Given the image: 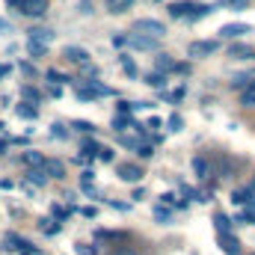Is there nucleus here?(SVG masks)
I'll return each mask as SVG.
<instances>
[{
  "instance_id": "nucleus-1",
  "label": "nucleus",
  "mask_w": 255,
  "mask_h": 255,
  "mask_svg": "<svg viewBox=\"0 0 255 255\" xmlns=\"http://www.w3.org/2000/svg\"><path fill=\"white\" fill-rule=\"evenodd\" d=\"M133 33H139V36H151V39H160V36L166 33V27H163L157 18H139V21H133Z\"/></svg>"
},
{
  "instance_id": "nucleus-2",
  "label": "nucleus",
  "mask_w": 255,
  "mask_h": 255,
  "mask_svg": "<svg viewBox=\"0 0 255 255\" xmlns=\"http://www.w3.org/2000/svg\"><path fill=\"white\" fill-rule=\"evenodd\" d=\"M122 42H128V48H136V51H157V45H160V39L139 36V33H128Z\"/></svg>"
},
{
  "instance_id": "nucleus-3",
  "label": "nucleus",
  "mask_w": 255,
  "mask_h": 255,
  "mask_svg": "<svg viewBox=\"0 0 255 255\" xmlns=\"http://www.w3.org/2000/svg\"><path fill=\"white\" fill-rule=\"evenodd\" d=\"M247 33H255L250 24H223V27H220V36H223V39H241V36H247Z\"/></svg>"
},
{
  "instance_id": "nucleus-4",
  "label": "nucleus",
  "mask_w": 255,
  "mask_h": 255,
  "mask_svg": "<svg viewBox=\"0 0 255 255\" xmlns=\"http://www.w3.org/2000/svg\"><path fill=\"white\" fill-rule=\"evenodd\" d=\"M116 175H119L122 181H130V184H136V181L142 178V169H139V166H133V163H125V166H119V169H116Z\"/></svg>"
},
{
  "instance_id": "nucleus-5",
  "label": "nucleus",
  "mask_w": 255,
  "mask_h": 255,
  "mask_svg": "<svg viewBox=\"0 0 255 255\" xmlns=\"http://www.w3.org/2000/svg\"><path fill=\"white\" fill-rule=\"evenodd\" d=\"M217 51V42H193L187 48V57H208Z\"/></svg>"
},
{
  "instance_id": "nucleus-6",
  "label": "nucleus",
  "mask_w": 255,
  "mask_h": 255,
  "mask_svg": "<svg viewBox=\"0 0 255 255\" xmlns=\"http://www.w3.org/2000/svg\"><path fill=\"white\" fill-rule=\"evenodd\" d=\"M193 172L199 181H205V178H211V163L205 157H193Z\"/></svg>"
},
{
  "instance_id": "nucleus-7",
  "label": "nucleus",
  "mask_w": 255,
  "mask_h": 255,
  "mask_svg": "<svg viewBox=\"0 0 255 255\" xmlns=\"http://www.w3.org/2000/svg\"><path fill=\"white\" fill-rule=\"evenodd\" d=\"M45 6H48V0H24L21 12L24 15H45Z\"/></svg>"
},
{
  "instance_id": "nucleus-8",
  "label": "nucleus",
  "mask_w": 255,
  "mask_h": 255,
  "mask_svg": "<svg viewBox=\"0 0 255 255\" xmlns=\"http://www.w3.org/2000/svg\"><path fill=\"white\" fill-rule=\"evenodd\" d=\"M229 57H232V60H253L255 51L250 45H232V48H229Z\"/></svg>"
},
{
  "instance_id": "nucleus-9",
  "label": "nucleus",
  "mask_w": 255,
  "mask_h": 255,
  "mask_svg": "<svg viewBox=\"0 0 255 255\" xmlns=\"http://www.w3.org/2000/svg\"><path fill=\"white\" fill-rule=\"evenodd\" d=\"M63 57H65V60H71V63H89V54H86L83 48H74V45H68V48H65Z\"/></svg>"
},
{
  "instance_id": "nucleus-10",
  "label": "nucleus",
  "mask_w": 255,
  "mask_h": 255,
  "mask_svg": "<svg viewBox=\"0 0 255 255\" xmlns=\"http://www.w3.org/2000/svg\"><path fill=\"white\" fill-rule=\"evenodd\" d=\"M51 39H54V36H51V30H45V27H33V30H30V42H39V45H45V48H48V45H51Z\"/></svg>"
},
{
  "instance_id": "nucleus-11",
  "label": "nucleus",
  "mask_w": 255,
  "mask_h": 255,
  "mask_svg": "<svg viewBox=\"0 0 255 255\" xmlns=\"http://www.w3.org/2000/svg\"><path fill=\"white\" fill-rule=\"evenodd\" d=\"M220 247H223V253L226 255H238V238L235 235H220Z\"/></svg>"
},
{
  "instance_id": "nucleus-12",
  "label": "nucleus",
  "mask_w": 255,
  "mask_h": 255,
  "mask_svg": "<svg viewBox=\"0 0 255 255\" xmlns=\"http://www.w3.org/2000/svg\"><path fill=\"white\" fill-rule=\"evenodd\" d=\"M154 65H157V74H163V71H175V60H172L169 54H157V57H154Z\"/></svg>"
},
{
  "instance_id": "nucleus-13",
  "label": "nucleus",
  "mask_w": 255,
  "mask_h": 255,
  "mask_svg": "<svg viewBox=\"0 0 255 255\" xmlns=\"http://www.w3.org/2000/svg\"><path fill=\"white\" fill-rule=\"evenodd\" d=\"M190 12H193V3H187V0L169 6V15H172V18H190Z\"/></svg>"
},
{
  "instance_id": "nucleus-14",
  "label": "nucleus",
  "mask_w": 255,
  "mask_h": 255,
  "mask_svg": "<svg viewBox=\"0 0 255 255\" xmlns=\"http://www.w3.org/2000/svg\"><path fill=\"white\" fill-rule=\"evenodd\" d=\"M24 163H27L30 169H42V166H45V157H42L39 151H24Z\"/></svg>"
},
{
  "instance_id": "nucleus-15",
  "label": "nucleus",
  "mask_w": 255,
  "mask_h": 255,
  "mask_svg": "<svg viewBox=\"0 0 255 255\" xmlns=\"http://www.w3.org/2000/svg\"><path fill=\"white\" fill-rule=\"evenodd\" d=\"M42 172H45L48 178H63V163H57V160H45Z\"/></svg>"
},
{
  "instance_id": "nucleus-16",
  "label": "nucleus",
  "mask_w": 255,
  "mask_h": 255,
  "mask_svg": "<svg viewBox=\"0 0 255 255\" xmlns=\"http://www.w3.org/2000/svg\"><path fill=\"white\" fill-rule=\"evenodd\" d=\"M214 226H217L220 235H232V220L226 214H214Z\"/></svg>"
},
{
  "instance_id": "nucleus-17",
  "label": "nucleus",
  "mask_w": 255,
  "mask_h": 255,
  "mask_svg": "<svg viewBox=\"0 0 255 255\" xmlns=\"http://www.w3.org/2000/svg\"><path fill=\"white\" fill-rule=\"evenodd\" d=\"M238 205H255V196L253 190H235V196H232Z\"/></svg>"
},
{
  "instance_id": "nucleus-18",
  "label": "nucleus",
  "mask_w": 255,
  "mask_h": 255,
  "mask_svg": "<svg viewBox=\"0 0 255 255\" xmlns=\"http://www.w3.org/2000/svg\"><path fill=\"white\" fill-rule=\"evenodd\" d=\"M241 101H244L247 107H255V80L247 86V89H244V92H241Z\"/></svg>"
},
{
  "instance_id": "nucleus-19",
  "label": "nucleus",
  "mask_w": 255,
  "mask_h": 255,
  "mask_svg": "<svg viewBox=\"0 0 255 255\" xmlns=\"http://www.w3.org/2000/svg\"><path fill=\"white\" fill-rule=\"evenodd\" d=\"M27 54H30V57H45V54H48V48H45V45H39V42H30V39H27Z\"/></svg>"
},
{
  "instance_id": "nucleus-20",
  "label": "nucleus",
  "mask_w": 255,
  "mask_h": 255,
  "mask_svg": "<svg viewBox=\"0 0 255 255\" xmlns=\"http://www.w3.org/2000/svg\"><path fill=\"white\" fill-rule=\"evenodd\" d=\"M27 181H30V184H39V187H42V184L48 181V175H45L42 169H30V172H27Z\"/></svg>"
},
{
  "instance_id": "nucleus-21",
  "label": "nucleus",
  "mask_w": 255,
  "mask_h": 255,
  "mask_svg": "<svg viewBox=\"0 0 255 255\" xmlns=\"http://www.w3.org/2000/svg\"><path fill=\"white\" fill-rule=\"evenodd\" d=\"M3 244H6V250H24V247H27L18 235H6V238H3Z\"/></svg>"
},
{
  "instance_id": "nucleus-22",
  "label": "nucleus",
  "mask_w": 255,
  "mask_h": 255,
  "mask_svg": "<svg viewBox=\"0 0 255 255\" xmlns=\"http://www.w3.org/2000/svg\"><path fill=\"white\" fill-rule=\"evenodd\" d=\"M145 83H148V86H154V89H163V83H166V80H163V74H157V71H151V74L145 77Z\"/></svg>"
},
{
  "instance_id": "nucleus-23",
  "label": "nucleus",
  "mask_w": 255,
  "mask_h": 255,
  "mask_svg": "<svg viewBox=\"0 0 255 255\" xmlns=\"http://www.w3.org/2000/svg\"><path fill=\"white\" fill-rule=\"evenodd\" d=\"M133 0H107V6H110V12H125L128 6H130Z\"/></svg>"
},
{
  "instance_id": "nucleus-24",
  "label": "nucleus",
  "mask_w": 255,
  "mask_h": 255,
  "mask_svg": "<svg viewBox=\"0 0 255 255\" xmlns=\"http://www.w3.org/2000/svg\"><path fill=\"white\" fill-rule=\"evenodd\" d=\"M18 116H21V119H36V107H30V104H18Z\"/></svg>"
},
{
  "instance_id": "nucleus-25",
  "label": "nucleus",
  "mask_w": 255,
  "mask_h": 255,
  "mask_svg": "<svg viewBox=\"0 0 255 255\" xmlns=\"http://www.w3.org/2000/svg\"><path fill=\"white\" fill-rule=\"evenodd\" d=\"M220 6H226V9H235V12H241V9H247V0H220Z\"/></svg>"
},
{
  "instance_id": "nucleus-26",
  "label": "nucleus",
  "mask_w": 255,
  "mask_h": 255,
  "mask_svg": "<svg viewBox=\"0 0 255 255\" xmlns=\"http://www.w3.org/2000/svg\"><path fill=\"white\" fill-rule=\"evenodd\" d=\"M95 154H98V160H104V163H110V160H113V148H107V145H98V151H95Z\"/></svg>"
},
{
  "instance_id": "nucleus-27",
  "label": "nucleus",
  "mask_w": 255,
  "mask_h": 255,
  "mask_svg": "<svg viewBox=\"0 0 255 255\" xmlns=\"http://www.w3.org/2000/svg\"><path fill=\"white\" fill-rule=\"evenodd\" d=\"M136 154H139V157H151V154H154V145H148V142H139V145H136Z\"/></svg>"
},
{
  "instance_id": "nucleus-28",
  "label": "nucleus",
  "mask_w": 255,
  "mask_h": 255,
  "mask_svg": "<svg viewBox=\"0 0 255 255\" xmlns=\"http://www.w3.org/2000/svg\"><path fill=\"white\" fill-rule=\"evenodd\" d=\"M119 65L125 68L128 74H136V65H133V60H130V57H122V60H119Z\"/></svg>"
},
{
  "instance_id": "nucleus-29",
  "label": "nucleus",
  "mask_w": 255,
  "mask_h": 255,
  "mask_svg": "<svg viewBox=\"0 0 255 255\" xmlns=\"http://www.w3.org/2000/svg\"><path fill=\"white\" fill-rule=\"evenodd\" d=\"M21 95H24L27 101H33V104L39 101V92H36V89H30V86H24V89H21Z\"/></svg>"
},
{
  "instance_id": "nucleus-30",
  "label": "nucleus",
  "mask_w": 255,
  "mask_h": 255,
  "mask_svg": "<svg viewBox=\"0 0 255 255\" xmlns=\"http://www.w3.org/2000/svg\"><path fill=\"white\" fill-rule=\"evenodd\" d=\"M154 217H157L160 223H169V220H172V214H169L166 208H154Z\"/></svg>"
},
{
  "instance_id": "nucleus-31",
  "label": "nucleus",
  "mask_w": 255,
  "mask_h": 255,
  "mask_svg": "<svg viewBox=\"0 0 255 255\" xmlns=\"http://www.w3.org/2000/svg\"><path fill=\"white\" fill-rule=\"evenodd\" d=\"M45 77H48V80H51V83H54V86H60V83H63V80H65L63 74H60V71H54V68H51V71H48V74H45Z\"/></svg>"
},
{
  "instance_id": "nucleus-32",
  "label": "nucleus",
  "mask_w": 255,
  "mask_h": 255,
  "mask_svg": "<svg viewBox=\"0 0 255 255\" xmlns=\"http://www.w3.org/2000/svg\"><path fill=\"white\" fill-rule=\"evenodd\" d=\"M74 128H77V130H83V133H92V130H95L92 122H74Z\"/></svg>"
},
{
  "instance_id": "nucleus-33",
  "label": "nucleus",
  "mask_w": 255,
  "mask_h": 255,
  "mask_svg": "<svg viewBox=\"0 0 255 255\" xmlns=\"http://www.w3.org/2000/svg\"><path fill=\"white\" fill-rule=\"evenodd\" d=\"M181 125H184L181 116H172V119H169V128H172V130H181Z\"/></svg>"
},
{
  "instance_id": "nucleus-34",
  "label": "nucleus",
  "mask_w": 255,
  "mask_h": 255,
  "mask_svg": "<svg viewBox=\"0 0 255 255\" xmlns=\"http://www.w3.org/2000/svg\"><path fill=\"white\" fill-rule=\"evenodd\" d=\"M125 125H130V119H125V116H116V122H113V128H116V130H122Z\"/></svg>"
},
{
  "instance_id": "nucleus-35",
  "label": "nucleus",
  "mask_w": 255,
  "mask_h": 255,
  "mask_svg": "<svg viewBox=\"0 0 255 255\" xmlns=\"http://www.w3.org/2000/svg\"><path fill=\"white\" fill-rule=\"evenodd\" d=\"M51 133H54V136H60V139H63V136H65V128H63V125H57V122H54V125H51Z\"/></svg>"
},
{
  "instance_id": "nucleus-36",
  "label": "nucleus",
  "mask_w": 255,
  "mask_h": 255,
  "mask_svg": "<svg viewBox=\"0 0 255 255\" xmlns=\"http://www.w3.org/2000/svg\"><path fill=\"white\" fill-rule=\"evenodd\" d=\"M241 220H244V223H253V226H255V211H244V214H241Z\"/></svg>"
},
{
  "instance_id": "nucleus-37",
  "label": "nucleus",
  "mask_w": 255,
  "mask_h": 255,
  "mask_svg": "<svg viewBox=\"0 0 255 255\" xmlns=\"http://www.w3.org/2000/svg\"><path fill=\"white\" fill-rule=\"evenodd\" d=\"M77 255H95L92 247H77Z\"/></svg>"
},
{
  "instance_id": "nucleus-38",
  "label": "nucleus",
  "mask_w": 255,
  "mask_h": 255,
  "mask_svg": "<svg viewBox=\"0 0 255 255\" xmlns=\"http://www.w3.org/2000/svg\"><path fill=\"white\" fill-rule=\"evenodd\" d=\"M3 3H6V6H15V9H21V6H24V0H3Z\"/></svg>"
},
{
  "instance_id": "nucleus-39",
  "label": "nucleus",
  "mask_w": 255,
  "mask_h": 255,
  "mask_svg": "<svg viewBox=\"0 0 255 255\" xmlns=\"http://www.w3.org/2000/svg\"><path fill=\"white\" fill-rule=\"evenodd\" d=\"M116 255H136L133 250H122V253H116Z\"/></svg>"
},
{
  "instance_id": "nucleus-40",
  "label": "nucleus",
  "mask_w": 255,
  "mask_h": 255,
  "mask_svg": "<svg viewBox=\"0 0 255 255\" xmlns=\"http://www.w3.org/2000/svg\"><path fill=\"white\" fill-rule=\"evenodd\" d=\"M6 71H9V65H0V77H3V74H6Z\"/></svg>"
},
{
  "instance_id": "nucleus-41",
  "label": "nucleus",
  "mask_w": 255,
  "mask_h": 255,
  "mask_svg": "<svg viewBox=\"0 0 255 255\" xmlns=\"http://www.w3.org/2000/svg\"><path fill=\"white\" fill-rule=\"evenodd\" d=\"M21 255H36V253H30V250H21Z\"/></svg>"
},
{
  "instance_id": "nucleus-42",
  "label": "nucleus",
  "mask_w": 255,
  "mask_h": 255,
  "mask_svg": "<svg viewBox=\"0 0 255 255\" xmlns=\"http://www.w3.org/2000/svg\"><path fill=\"white\" fill-rule=\"evenodd\" d=\"M250 255H255V253H250Z\"/></svg>"
}]
</instances>
